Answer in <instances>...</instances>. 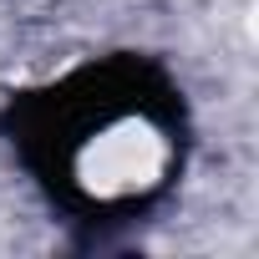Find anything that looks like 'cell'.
<instances>
[{"label":"cell","mask_w":259,"mask_h":259,"mask_svg":"<svg viewBox=\"0 0 259 259\" xmlns=\"http://www.w3.org/2000/svg\"><path fill=\"white\" fill-rule=\"evenodd\" d=\"M173 138V92L133 61L76 71L21 107V143L46 173L61 168L51 188L61 183L87 208H122L158 193L178 158Z\"/></svg>","instance_id":"1"}]
</instances>
